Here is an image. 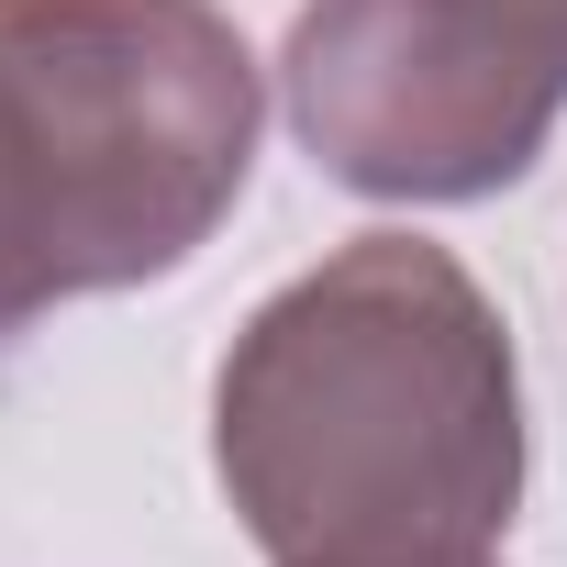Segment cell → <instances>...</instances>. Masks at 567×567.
<instances>
[{"instance_id":"obj_1","label":"cell","mask_w":567,"mask_h":567,"mask_svg":"<svg viewBox=\"0 0 567 567\" xmlns=\"http://www.w3.org/2000/svg\"><path fill=\"white\" fill-rule=\"evenodd\" d=\"M212 478L267 567H489L523 512V368L478 278L357 234L267 290L212 379Z\"/></svg>"},{"instance_id":"obj_2","label":"cell","mask_w":567,"mask_h":567,"mask_svg":"<svg viewBox=\"0 0 567 567\" xmlns=\"http://www.w3.org/2000/svg\"><path fill=\"white\" fill-rule=\"evenodd\" d=\"M267 90L212 0H0V346L178 278L245 200Z\"/></svg>"},{"instance_id":"obj_3","label":"cell","mask_w":567,"mask_h":567,"mask_svg":"<svg viewBox=\"0 0 567 567\" xmlns=\"http://www.w3.org/2000/svg\"><path fill=\"white\" fill-rule=\"evenodd\" d=\"M278 90L312 167L368 200H489L545 156L567 112L512 79L445 0H301Z\"/></svg>"},{"instance_id":"obj_4","label":"cell","mask_w":567,"mask_h":567,"mask_svg":"<svg viewBox=\"0 0 567 567\" xmlns=\"http://www.w3.org/2000/svg\"><path fill=\"white\" fill-rule=\"evenodd\" d=\"M445 12H456L512 79H534L545 101H567V0H445Z\"/></svg>"}]
</instances>
